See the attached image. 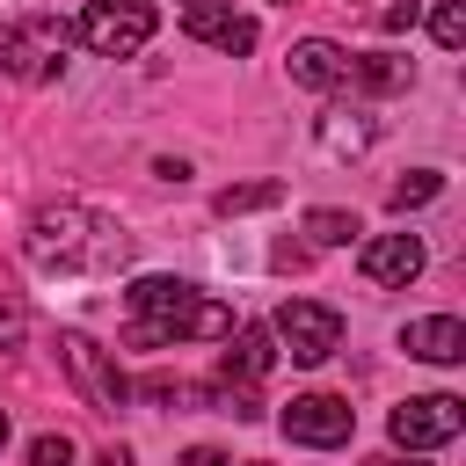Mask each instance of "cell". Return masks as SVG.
I'll list each match as a JSON object with an SVG mask.
<instances>
[{
  "instance_id": "cell-24",
  "label": "cell",
  "mask_w": 466,
  "mask_h": 466,
  "mask_svg": "<svg viewBox=\"0 0 466 466\" xmlns=\"http://www.w3.org/2000/svg\"><path fill=\"white\" fill-rule=\"evenodd\" d=\"M371 466H422V459H371Z\"/></svg>"
},
{
  "instance_id": "cell-9",
  "label": "cell",
  "mask_w": 466,
  "mask_h": 466,
  "mask_svg": "<svg viewBox=\"0 0 466 466\" xmlns=\"http://www.w3.org/2000/svg\"><path fill=\"white\" fill-rule=\"evenodd\" d=\"M182 29L197 36V44H211V51H226V58H248L255 51V15H233V7H218V0H182Z\"/></svg>"
},
{
  "instance_id": "cell-21",
  "label": "cell",
  "mask_w": 466,
  "mask_h": 466,
  "mask_svg": "<svg viewBox=\"0 0 466 466\" xmlns=\"http://www.w3.org/2000/svg\"><path fill=\"white\" fill-rule=\"evenodd\" d=\"M415 15H422V7H415V0H393V7H386V15H379V22H386V29H415Z\"/></svg>"
},
{
  "instance_id": "cell-12",
  "label": "cell",
  "mask_w": 466,
  "mask_h": 466,
  "mask_svg": "<svg viewBox=\"0 0 466 466\" xmlns=\"http://www.w3.org/2000/svg\"><path fill=\"white\" fill-rule=\"evenodd\" d=\"M226 342H233V350H226V379H233V386H255V379L277 364V335H269L262 320H240Z\"/></svg>"
},
{
  "instance_id": "cell-1",
  "label": "cell",
  "mask_w": 466,
  "mask_h": 466,
  "mask_svg": "<svg viewBox=\"0 0 466 466\" xmlns=\"http://www.w3.org/2000/svg\"><path fill=\"white\" fill-rule=\"evenodd\" d=\"M124 306H131V328H124V342L131 350H160V342H226L233 335V313L218 306V299H204L197 284H182V277H138L131 291H124Z\"/></svg>"
},
{
  "instance_id": "cell-16",
  "label": "cell",
  "mask_w": 466,
  "mask_h": 466,
  "mask_svg": "<svg viewBox=\"0 0 466 466\" xmlns=\"http://www.w3.org/2000/svg\"><path fill=\"white\" fill-rule=\"evenodd\" d=\"M284 197V182H233V189H218V218H240V211H269Z\"/></svg>"
},
{
  "instance_id": "cell-10",
  "label": "cell",
  "mask_w": 466,
  "mask_h": 466,
  "mask_svg": "<svg viewBox=\"0 0 466 466\" xmlns=\"http://www.w3.org/2000/svg\"><path fill=\"white\" fill-rule=\"evenodd\" d=\"M357 269H364V284H415L422 277V240L415 233H379V240H364Z\"/></svg>"
},
{
  "instance_id": "cell-20",
  "label": "cell",
  "mask_w": 466,
  "mask_h": 466,
  "mask_svg": "<svg viewBox=\"0 0 466 466\" xmlns=\"http://www.w3.org/2000/svg\"><path fill=\"white\" fill-rule=\"evenodd\" d=\"M29 466H73V437H51V430H44V437L29 444Z\"/></svg>"
},
{
  "instance_id": "cell-14",
  "label": "cell",
  "mask_w": 466,
  "mask_h": 466,
  "mask_svg": "<svg viewBox=\"0 0 466 466\" xmlns=\"http://www.w3.org/2000/svg\"><path fill=\"white\" fill-rule=\"evenodd\" d=\"M408 80H415V66L393 51H350V66H342V87H364V95H393Z\"/></svg>"
},
{
  "instance_id": "cell-15",
  "label": "cell",
  "mask_w": 466,
  "mask_h": 466,
  "mask_svg": "<svg viewBox=\"0 0 466 466\" xmlns=\"http://www.w3.org/2000/svg\"><path fill=\"white\" fill-rule=\"evenodd\" d=\"M313 131H320V153H335V160H357V153H364V146L379 138L364 109H328V116H320Z\"/></svg>"
},
{
  "instance_id": "cell-18",
  "label": "cell",
  "mask_w": 466,
  "mask_h": 466,
  "mask_svg": "<svg viewBox=\"0 0 466 466\" xmlns=\"http://www.w3.org/2000/svg\"><path fill=\"white\" fill-rule=\"evenodd\" d=\"M350 233H357V218H350V211H335V204L306 211V240H313V248H342Z\"/></svg>"
},
{
  "instance_id": "cell-22",
  "label": "cell",
  "mask_w": 466,
  "mask_h": 466,
  "mask_svg": "<svg viewBox=\"0 0 466 466\" xmlns=\"http://www.w3.org/2000/svg\"><path fill=\"white\" fill-rule=\"evenodd\" d=\"M182 466H233V459H226V451H211V444H189V451H182Z\"/></svg>"
},
{
  "instance_id": "cell-23",
  "label": "cell",
  "mask_w": 466,
  "mask_h": 466,
  "mask_svg": "<svg viewBox=\"0 0 466 466\" xmlns=\"http://www.w3.org/2000/svg\"><path fill=\"white\" fill-rule=\"evenodd\" d=\"M95 466H138V459H131L124 444H109V451H95Z\"/></svg>"
},
{
  "instance_id": "cell-7",
  "label": "cell",
  "mask_w": 466,
  "mask_h": 466,
  "mask_svg": "<svg viewBox=\"0 0 466 466\" xmlns=\"http://www.w3.org/2000/svg\"><path fill=\"white\" fill-rule=\"evenodd\" d=\"M58 364H66V379L80 386V400H87V408L116 415V408L131 400V379L102 357V342H87V335H58Z\"/></svg>"
},
{
  "instance_id": "cell-4",
  "label": "cell",
  "mask_w": 466,
  "mask_h": 466,
  "mask_svg": "<svg viewBox=\"0 0 466 466\" xmlns=\"http://www.w3.org/2000/svg\"><path fill=\"white\" fill-rule=\"evenodd\" d=\"M66 44H73V22L58 15H22L0 29V73L7 80H51L66 66Z\"/></svg>"
},
{
  "instance_id": "cell-5",
  "label": "cell",
  "mask_w": 466,
  "mask_h": 466,
  "mask_svg": "<svg viewBox=\"0 0 466 466\" xmlns=\"http://www.w3.org/2000/svg\"><path fill=\"white\" fill-rule=\"evenodd\" d=\"M269 335L291 350V364H328V357L342 350V313L320 306V299H284Z\"/></svg>"
},
{
  "instance_id": "cell-17",
  "label": "cell",
  "mask_w": 466,
  "mask_h": 466,
  "mask_svg": "<svg viewBox=\"0 0 466 466\" xmlns=\"http://www.w3.org/2000/svg\"><path fill=\"white\" fill-rule=\"evenodd\" d=\"M437 189H444V175H437V167H415V175H400V182L386 189V204H393V211H415V204H430Z\"/></svg>"
},
{
  "instance_id": "cell-2",
  "label": "cell",
  "mask_w": 466,
  "mask_h": 466,
  "mask_svg": "<svg viewBox=\"0 0 466 466\" xmlns=\"http://www.w3.org/2000/svg\"><path fill=\"white\" fill-rule=\"evenodd\" d=\"M29 262L36 269H58V277H102V269H124L131 262V233L102 211H80V204H58V211H36L29 218Z\"/></svg>"
},
{
  "instance_id": "cell-3",
  "label": "cell",
  "mask_w": 466,
  "mask_h": 466,
  "mask_svg": "<svg viewBox=\"0 0 466 466\" xmlns=\"http://www.w3.org/2000/svg\"><path fill=\"white\" fill-rule=\"evenodd\" d=\"M153 22H160L153 0H87L73 15V44H87L95 58H131V51H146Z\"/></svg>"
},
{
  "instance_id": "cell-8",
  "label": "cell",
  "mask_w": 466,
  "mask_h": 466,
  "mask_svg": "<svg viewBox=\"0 0 466 466\" xmlns=\"http://www.w3.org/2000/svg\"><path fill=\"white\" fill-rule=\"evenodd\" d=\"M277 430H284L291 444L335 451V444H350V430H357V408H350L342 393H299V400L277 415Z\"/></svg>"
},
{
  "instance_id": "cell-25",
  "label": "cell",
  "mask_w": 466,
  "mask_h": 466,
  "mask_svg": "<svg viewBox=\"0 0 466 466\" xmlns=\"http://www.w3.org/2000/svg\"><path fill=\"white\" fill-rule=\"evenodd\" d=\"M0 444H7V408H0Z\"/></svg>"
},
{
  "instance_id": "cell-19",
  "label": "cell",
  "mask_w": 466,
  "mask_h": 466,
  "mask_svg": "<svg viewBox=\"0 0 466 466\" xmlns=\"http://www.w3.org/2000/svg\"><path fill=\"white\" fill-rule=\"evenodd\" d=\"M430 36H437L444 51H459V44H466V0H437V7H430Z\"/></svg>"
},
{
  "instance_id": "cell-11",
  "label": "cell",
  "mask_w": 466,
  "mask_h": 466,
  "mask_svg": "<svg viewBox=\"0 0 466 466\" xmlns=\"http://www.w3.org/2000/svg\"><path fill=\"white\" fill-rule=\"evenodd\" d=\"M400 350L422 357V364H459V357H466V328H459L451 313H430V320H408V328H400Z\"/></svg>"
},
{
  "instance_id": "cell-6",
  "label": "cell",
  "mask_w": 466,
  "mask_h": 466,
  "mask_svg": "<svg viewBox=\"0 0 466 466\" xmlns=\"http://www.w3.org/2000/svg\"><path fill=\"white\" fill-rule=\"evenodd\" d=\"M386 430H393L400 451H437V444H451L466 430V400L459 393H415V400H400L386 415Z\"/></svg>"
},
{
  "instance_id": "cell-26",
  "label": "cell",
  "mask_w": 466,
  "mask_h": 466,
  "mask_svg": "<svg viewBox=\"0 0 466 466\" xmlns=\"http://www.w3.org/2000/svg\"><path fill=\"white\" fill-rule=\"evenodd\" d=\"M248 466H255V459H248Z\"/></svg>"
},
{
  "instance_id": "cell-13",
  "label": "cell",
  "mask_w": 466,
  "mask_h": 466,
  "mask_svg": "<svg viewBox=\"0 0 466 466\" xmlns=\"http://www.w3.org/2000/svg\"><path fill=\"white\" fill-rule=\"evenodd\" d=\"M342 66H350V51L342 44H328V36H306V44H291V80L299 87H342Z\"/></svg>"
}]
</instances>
